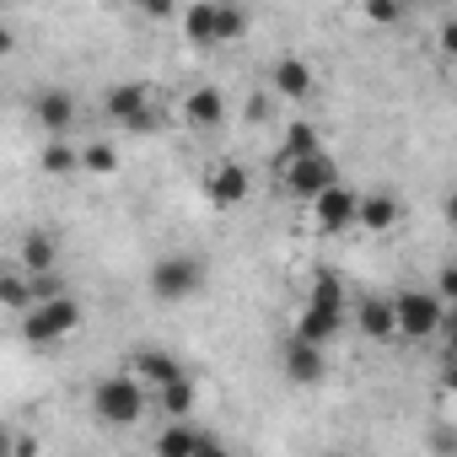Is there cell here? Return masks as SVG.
<instances>
[{
  "mask_svg": "<svg viewBox=\"0 0 457 457\" xmlns=\"http://www.w3.org/2000/svg\"><path fill=\"white\" fill-rule=\"evenodd\" d=\"M92 414H97L103 425H135V420L145 414V387H140L129 371L103 377V382H92Z\"/></svg>",
  "mask_w": 457,
  "mask_h": 457,
  "instance_id": "1",
  "label": "cell"
},
{
  "mask_svg": "<svg viewBox=\"0 0 457 457\" xmlns=\"http://www.w3.org/2000/svg\"><path fill=\"white\" fill-rule=\"evenodd\" d=\"M199 286H204V264H199L194 253H167V259L151 264V296H156L162 307L188 302Z\"/></svg>",
  "mask_w": 457,
  "mask_h": 457,
  "instance_id": "2",
  "label": "cell"
},
{
  "mask_svg": "<svg viewBox=\"0 0 457 457\" xmlns=\"http://www.w3.org/2000/svg\"><path fill=\"white\" fill-rule=\"evenodd\" d=\"M103 113H108L119 129H129V135H156L151 87H145V81H119V87H108V97H103Z\"/></svg>",
  "mask_w": 457,
  "mask_h": 457,
  "instance_id": "3",
  "label": "cell"
},
{
  "mask_svg": "<svg viewBox=\"0 0 457 457\" xmlns=\"http://www.w3.org/2000/svg\"><path fill=\"white\" fill-rule=\"evenodd\" d=\"M393 307H398V334L403 339H430V334L446 328V302L436 291H398Z\"/></svg>",
  "mask_w": 457,
  "mask_h": 457,
  "instance_id": "4",
  "label": "cell"
},
{
  "mask_svg": "<svg viewBox=\"0 0 457 457\" xmlns=\"http://www.w3.org/2000/svg\"><path fill=\"white\" fill-rule=\"evenodd\" d=\"M81 328V302L60 296V302H38L28 318H22V339L28 345H60L65 334Z\"/></svg>",
  "mask_w": 457,
  "mask_h": 457,
  "instance_id": "5",
  "label": "cell"
},
{
  "mask_svg": "<svg viewBox=\"0 0 457 457\" xmlns=\"http://www.w3.org/2000/svg\"><path fill=\"white\" fill-rule=\"evenodd\" d=\"M286 188L296 199H323L328 188H339V162L328 151H312V156H296L286 162Z\"/></svg>",
  "mask_w": 457,
  "mask_h": 457,
  "instance_id": "6",
  "label": "cell"
},
{
  "mask_svg": "<svg viewBox=\"0 0 457 457\" xmlns=\"http://www.w3.org/2000/svg\"><path fill=\"white\" fill-rule=\"evenodd\" d=\"M312 226L323 237H339V232H350V226H361V194L355 188H328L323 199H312Z\"/></svg>",
  "mask_w": 457,
  "mask_h": 457,
  "instance_id": "7",
  "label": "cell"
},
{
  "mask_svg": "<svg viewBox=\"0 0 457 457\" xmlns=\"http://www.w3.org/2000/svg\"><path fill=\"white\" fill-rule=\"evenodd\" d=\"M248 188H253V178H248L243 162H210L204 167V199L215 210H237L248 199Z\"/></svg>",
  "mask_w": 457,
  "mask_h": 457,
  "instance_id": "8",
  "label": "cell"
},
{
  "mask_svg": "<svg viewBox=\"0 0 457 457\" xmlns=\"http://www.w3.org/2000/svg\"><path fill=\"white\" fill-rule=\"evenodd\" d=\"M129 377H135L140 387H156V393H162L167 382H178V377H183V366H178L167 350H156V345H140V350L129 355Z\"/></svg>",
  "mask_w": 457,
  "mask_h": 457,
  "instance_id": "9",
  "label": "cell"
},
{
  "mask_svg": "<svg viewBox=\"0 0 457 457\" xmlns=\"http://www.w3.org/2000/svg\"><path fill=\"white\" fill-rule=\"evenodd\" d=\"M280 366H286V377H291L296 387H318V382H323V371H328L323 350H318V345H302L296 334L286 339V350H280Z\"/></svg>",
  "mask_w": 457,
  "mask_h": 457,
  "instance_id": "10",
  "label": "cell"
},
{
  "mask_svg": "<svg viewBox=\"0 0 457 457\" xmlns=\"http://www.w3.org/2000/svg\"><path fill=\"white\" fill-rule=\"evenodd\" d=\"M178 28H183L188 44L215 49L220 44V0H194V6H183L178 12Z\"/></svg>",
  "mask_w": 457,
  "mask_h": 457,
  "instance_id": "11",
  "label": "cell"
},
{
  "mask_svg": "<svg viewBox=\"0 0 457 457\" xmlns=\"http://www.w3.org/2000/svg\"><path fill=\"white\" fill-rule=\"evenodd\" d=\"M33 113H38V124L60 140V135H71V124H76V97H71L65 87H44V92L33 97Z\"/></svg>",
  "mask_w": 457,
  "mask_h": 457,
  "instance_id": "12",
  "label": "cell"
},
{
  "mask_svg": "<svg viewBox=\"0 0 457 457\" xmlns=\"http://www.w3.org/2000/svg\"><path fill=\"white\" fill-rule=\"evenodd\" d=\"M220 119H226V97H220V87H194L188 97H183V124L188 129H220Z\"/></svg>",
  "mask_w": 457,
  "mask_h": 457,
  "instance_id": "13",
  "label": "cell"
},
{
  "mask_svg": "<svg viewBox=\"0 0 457 457\" xmlns=\"http://www.w3.org/2000/svg\"><path fill=\"white\" fill-rule=\"evenodd\" d=\"M355 328H361L366 339H393V334H398V307H393V296H361V302H355Z\"/></svg>",
  "mask_w": 457,
  "mask_h": 457,
  "instance_id": "14",
  "label": "cell"
},
{
  "mask_svg": "<svg viewBox=\"0 0 457 457\" xmlns=\"http://www.w3.org/2000/svg\"><path fill=\"white\" fill-rule=\"evenodd\" d=\"M312 81H318V76H312V65H307L302 54H280L275 71H270V87H275L280 97H291V103H302V97L312 92Z\"/></svg>",
  "mask_w": 457,
  "mask_h": 457,
  "instance_id": "15",
  "label": "cell"
},
{
  "mask_svg": "<svg viewBox=\"0 0 457 457\" xmlns=\"http://www.w3.org/2000/svg\"><path fill=\"white\" fill-rule=\"evenodd\" d=\"M345 334V312H328V307H302V318H296V339L302 345H334Z\"/></svg>",
  "mask_w": 457,
  "mask_h": 457,
  "instance_id": "16",
  "label": "cell"
},
{
  "mask_svg": "<svg viewBox=\"0 0 457 457\" xmlns=\"http://www.w3.org/2000/svg\"><path fill=\"white\" fill-rule=\"evenodd\" d=\"M199 441H204L199 425H188V420H167V430H156L151 452H156V457H199Z\"/></svg>",
  "mask_w": 457,
  "mask_h": 457,
  "instance_id": "17",
  "label": "cell"
},
{
  "mask_svg": "<svg viewBox=\"0 0 457 457\" xmlns=\"http://www.w3.org/2000/svg\"><path fill=\"white\" fill-rule=\"evenodd\" d=\"M398 215H403L398 194H361V226L366 232H387V226H398Z\"/></svg>",
  "mask_w": 457,
  "mask_h": 457,
  "instance_id": "18",
  "label": "cell"
},
{
  "mask_svg": "<svg viewBox=\"0 0 457 457\" xmlns=\"http://www.w3.org/2000/svg\"><path fill=\"white\" fill-rule=\"evenodd\" d=\"M0 302H6L12 312H33L38 307V291H33V275L28 270H12V275H0Z\"/></svg>",
  "mask_w": 457,
  "mask_h": 457,
  "instance_id": "19",
  "label": "cell"
},
{
  "mask_svg": "<svg viewBox=\"0 0 457 457\" xmlns=\"http://www.w3.org/2000/svg\"><path fill=\"white\" fill-rule=\"evenodd\" d=\"M54 253H60V248H54V237H49V232H28V237H22V270H28L33 280L54 270Z\"/></svg>",
  "mask_w": 457,
  "mask_h": 457,
  "instance_id": "20",
  "label": "cell"
},
{
  "mask_svg": "<svg viewBox=\"0 0 457 457\" xmlns=\"http://www.w3.org/2000/svg\"><path fill=\"white\" fill-rule=\"evenodd\" d=\"M307 307L345 312V280H339L334 270H318V275H312V291H307Z\"/></svg>",
  "mask_w": 457,
  "mask_h": 457,
  "instance_id": "21",
  "label": "cell"
},
{
  "mask_svg": "<svg viewBox=\"0 0 457 457\" xmlns=\"http://www.w3.org/2000/svg\"><path fill=\"white\" fill-rule=\"evenodd\" d=\"M156 403H162L167 420H188V409H194V382H188V371H183L178 382H167V387L156 393Z\"/></svg>",
  "mask_w": 457,
  "mask_h": 457,
  "instance_id": "22",
  "label": "cell"
},
{
  "mask_svg": "<svg viewBox=\"0 0 457 457\" xmlns=\"http://www.w3.org/2000/svg\"><path fill=\"white\" fill-rule=\"evenodd\" d=\"M38 167H44L49 178H71V172L81 167V151H71L65 140H49V145L38 151Z\"/></svg>",
  "mask_w": 457,
  "mask_h": 457,
  "instance_id": "23",
  "label": "cell"
},
{
  "mask_svg": "<svg viewBox=\"0 0 457 457\" xmlns=\"http://www.w3.org/2000/svg\"><path fill=\"white\" fill-rule=\"evenodd\" d=\"M81 167L103 178V172H113V167H119V151H113L108 140H87V145H81Z\"/></svg>",
  "mask_w": 457,
  "mask_h": 457,
  "instance_id": "24",
  "label": "cell"
},
{
  "mask_svg": "<svg viewBox=\"0 0 457 457\" xmlns=\"http://www.w3.org/2000/svg\"><path fill=\"white\" fill-rule=\"evenodd\" d=\"M312 151H323V145H318V129H312V124H291V129H286V162L312 156Z\"/></svg>",
  "mask_w": 457,
  "mask_h": 457,
  "instance_id": "25",
  "label": "cell"
},
{
  "mask_svg": "<svg viewBox=\"0 0 457 457\" xmlns=\"http://www.w3.org/2000/svg\"><path fill=\"white\" fill-rule=\"evenodd\" d=\"M248 28H253V17L243 6H226V0H220V44H237Z\"/></svg>",
  "mask_w": 457,
  "mask_h": 457,
  "instance_id": "26",
  "label": "cell"
},
{
  "mask_svg": "<svg viewBox=\"0 0 457 457\" xmlns=\"http://www.w3.org/2000/svg\"><path fill=\"white\" fill-rule=\"evenodd\" d=\"M425 446H430V457H457V425H430Z\"/></svg>",
  "mask_w": 457,
  "mask_h": 457,
  "instance_id": "27",
  "label": "cell"
},
{
  "mask_svg": "<svg viewBox=\"0 0 457 457\" xmlns=\"http://www.w3.org/2000/svg\"><path fill=\"white\" fill-rule=\"evenodd\" d=\"M366 17H371V22H387V28H393V22L403 17V6H393V0H371V6H366Z\"/></svg>",
  "mask_w": 457,
  "mask_h": 457,
  "instance_id": "28",
  "label": "cell"
},
{
  "mask_svg": "<svg viewBox=\"0 0 457 457\" xmlns=\"http://www.w3.org/2000/svg\"><path fill=\"white\" fill-rule=\"evenodd\" d=\"M436 296L457 307V264H452V270H441V280H436Z\"/></svg>",
  "mask_w": 457,
  "mask_h": 457,
  "instance_id": "29",
  "label": "cell"
},
{
  "mask_svg": "<svg viewBox=\"0 0 457 457\" xmlns=\"http://www.w3.org/2000/svg\"><path fill=\"white\" fill-rule=\"evenodd\" d=\"M436 44H441V54H446V60H457V17L436 33Z\"/></svg>",
  "mask_w": 457,
  "mask_h": 457,
  "instance_id": "30",
  "label": "cell"
},
{
  "mask_svg": "<svg viewBox=\"0 0 457 457\" xmlns=\"http://www.w3.org/2000/svg\"><path fill=\"white\" fill-rule=\"evenodd\" d=\"M12 457H38V436H17L12 441Z\"/></svg>",
  "mask_w": 457,
  "mask_h": 457,
  "instance_id": "31",
  "label": "cell"
},
{
  "mask_svg": "<svg viewBox=\"0 0 457 457\" xmlns=\"http://www.w3.org/2000/svg\"><path fill=\"white\" fill-rule=\"evenodd\" d=\"M199 457H232V446H220L215 436H204V441H199Z\"/></svg>",
  "mask_w": 457,
  "mask_h": 457,
  "instance_id": "32",
  "label": "cell"
},
{
  "mask_svg": "<svg viewBox=\"0 0 457 457\" xmlns=\"http://www.w3.org/2000/svg\"><path fill=\"white\" fill-rule=\"evenodd\" d=\"M145 17H151V22H167L172 6H167V0H145Z\"/></svg>",
  "mask_w": 457,
  "mask_h": 457,
  "instance_id": "33",
  "label": "cell"
},
{
  "mask_svg": "<svg viewBox=\"0 0 457 457\" xmlns=\"http://www.w3.org/2000/svg\"><path fill=\"white\" fill-rule=\"evenodd\" d=\"M441 382H446V393H457V355H446V371H441Z\"/></svg>",
  "mask_w": 457,
  "mask_h": 457,
  "instance_id": "34",
  "label": "cell"
},
{
  "mask_svg": "<svg viewBox=\"0 0 457 457\" xmlns=\"http://www.w3.org/2000/svg\"><path fill=\"white\" fill-rule=\"evenodd\" d=\"M441 215H446V226L457 232V194H446V204H441Z\"/></svg>",
  "mask_w": 457,
  "mask_h": 457,
  "instance_id": "35",
  "label": "cell"
},
{
  "mask_svg": "<svg viewBox=\"0 0 457 457\" xmlns=\"http://www.w3.org/2000/svg\"><path fill=\"white\" fill-rule=\"evenodd\" d=\"M446 334H452V355H457V318H452V323H446Z\"/></svg>",
  "mask_w": 457,
  "mask_h": 457,
  "instance_id": "36",
  "label": "cell"
},
{
  "mask_svg": "<svg viewBox=\"0 0 457 457\" xmlns=\"http://www.w3.org/2000/svg\"><path fill=\"white\" fill-rule=\"evenodd\" d=\"M452 65H457V60H452Z\"/></svg>",
  "mask_w": 457,
  "mask_h": 457,
  "instance_id": "37",
  "label": "cell"
}]
</instances>
